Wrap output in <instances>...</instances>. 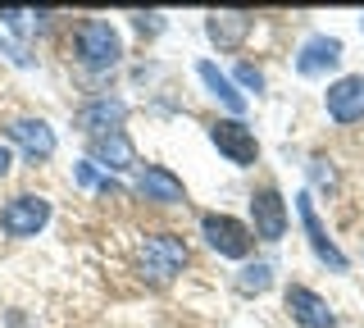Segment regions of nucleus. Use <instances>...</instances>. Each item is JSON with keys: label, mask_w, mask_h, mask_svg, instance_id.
Returning a JSON list of instances; mask_svg holds the SVG:
<instances>
[{"label": "nucleus", "mask_w": 364, "mask_h": 328, "mask_svg": "<svg viewBox=\"0 0 364 328\" xmlns=\"http://www.w3.org/2000/svg\"><path fill=\"white\" fill-rule=\"evenodd\" d=\"M73 60L91 73H109L123 60V37L109 18H82L73 32Z\"/></svg>", "instance_id": "obj_1"}, {"label": "nucleus", "mask_w": 364, "mask_h": 328, "mask_svg": "<svg viewBox=\"0 0 364 328\" xmlns=\"http://www.w3.org/2000/svg\"><path fill=\"white\" fill-rule=\"evenodd\" d=\"M136 269L151 282H173L187 269V242L178 233H151L136 251Z\"/></svg>", "instance_id": "obj_2"}, {"label": "nucleus", "mask_w": 364, "mask_h": 328, "mask_svg": "<svg viewBox=\"0 0 364 328\" xmlns=\"http://www.w3.org/2000/svg\"><path fill=\"white\" fill-rule=\"evenodd\" d=\"M200 237H205V246L219 251L223 260H246L250 246H255L250 223L232 219V214H200Z\"/></svg>", "instance_id": "obj_3"}, {"label": "nucleus", "mask_w": 364, "mask_h": 328, "mask_svg": "<svg viewBox=\"0 0 364 328\" xmlns=\"http://www.w3.org/2000/svg\"><path fill=\"white\" fill-rule=\"evenodd\" d=\"M210 142L219 146V155L228 164H237V169H250L259 160V137L242 119H214L210 123Z\"/></svg>", "instance_id": "obj_4"}, {"label": "nucleus", "mask_w": 364, "mask_h": 328, "mask_svg": "<svg viewBox=\"0 0 364 328\" xmlns=\"http://www.w3.org/2000/svg\"><path fill=\"white\" fill-rule=\"evenodd\" d=\"M46 223H50V201L46 196H32V191H23V196H9L5 206H0V228L5 237H37Z\"/></svg>", "instance_id": "obj_5"}, {"label": "nucleus", "mask_w": 364, "mask_h": 328, "mask_svg": "<svg viewBox=\"0 0 364 328\" xmlns=\"http://www.w3.org/2000/svg\"><path fill=\"white\" fill-rule=\"evenodd\" d=\"M250 233L259 242H282L287 237V201L278 187H259L250 196Z\"/></svg>", "instance_id": "obj_6"}, {"label": "nucleus", "mask_w": 364, "mask_h": 328, "mask_svg": "<svg viewBox=\"0 0 364 328\" xmlns=\"http://www.w3.org/2000/svg\"><path fill=\"white\" fill-rule=\"evenodd\" d=\"M296 214H301V223H305V237H310V251L323 260L328 269H333V274H346L350 269V260L341 255V246L333 242V237H328V228H323V219H318V210H314V196L310 191H301V196H296Z\"/></svg>", "instance_id": "obj_7"}, {"label": "nucleus", "mask_w": 364, "mask_h": 328, "mask_svg": "<svg viewBox=\"0 0 364 328\" xmlns=\"http://www.w3.org/2000/svg\"><path fill=\"white\" fill-rule=\"evenodd\" d=\"M323 110H328L333 123H341V128L360 123L364 119V73H346V78H337V83H328Z\"/></svg>", "instance_id": "obj_8"}, {"label": "nucleus", "mask_w": 364, "mask_h": 328, "mask_svg": "<svg viewBox=\"0 0 364 328\" xmlns=\"http://www.w3.org/2000/svg\"><path fill=\"white\" fill-rule=\"evenodd\" d=\"M123 119H128V105H123L119 96H91L87 105H77V115H73L77 132H87V142L105 137V132H119Z\"/></svg>", "instance_id": "obj_9"}, {"label": "nucleus", "mask_w": 364, "mask_h": 328, "mask_svg": "<svg viewBox=\"0 0 364 328\" xmlns=\"http://www.w3.org/2000/svg\"><path fill=\"white\" fill-rule=\"evenodd\" d=\"M282 305H287L291 324H301V328H337V314H333V305H328L323 297H318V292L301 287V282H291V287L282 292Z\"/></svg>", "instance_id": "obj_10"}, {"label": "nucleus", "mask_w": 364, "mask_h": 328, "mask_svg": "<svg viewBox=\"0 0 364 328\" xmlns=\"http://www.w3.org/2000/svg\"><path fill=\"white\" fill-rule=\"evenodd\" d=\"M136 196L141 201H155V206H182L187 201V187L173 169L164 164H141L136 169Z\"/></svg>", "instance_id": "obj_11"}, {"label": "nucleus", "mask_w": 364, "mask_h": 328, "mask_svg": "<svg viewBox=\"0 0 364 328\" xmlns=\"http://www.w3.org/2000/svg\"><path fill=\"white\" fill-rule=\"evenodd\" d=\"M87 160L91 164H100V169H109V174H128V169H141L136 164V146L128 132H105V137H91L87 142Z\"/></svg>", "instance_id": "obj_12"}, {"label": "nucleus", "mask_w": 364, "mask_h": 328, "mask_svg": "<svg viewBox=\"0 0 364 328\" xmlns=\"http://www.w3.org/2000/svg\"><path fill=\"white\" fill-rule=\"evenodd\" d=\"M205 32H210V41L219 51H242L246 37L255 32V14H246V9H214V14H205Z\"/></svg>", "instance_id": "obj_13"}, {"label": "nucleus", "mask_w": 364, "mask_h": 328, "mask_svg": "<svg viewBox=\"0 0 364 328\" xmlns=\"http://www.w3.org/2000/svg\"><path fill=\"white\" fill-rule=\"evenodd\" d=\"M341 55H346L341 37H328V32H318V37H310L301 51H296V73H301V78H328V73L341 64Z\"/></svg>", "instance_id": "obj_14"}, {"label": "nucleus", "mask_w": 364, "mask_h": 328, "mask_svg": "<svg viewBox=\"0 0 364 328\" xmlns=\"http://www.w3.org/2000/svg\"><path fill=\"white\" fill-rule=\"evenodd\" d=\"M5 137L23 146L28 164H41V160H50V155H55V146H60V142H55V128H50L46 119H14V123L5 128Z\"/></svg>", "instance_id": "obj_15"}, {"label": "nucleus", "mask_w": 364, "mask_h": 328, "mask_svg": "<svg viewBox=\"0 0 364 328\" xmlns=\"http://www.w3.org/2000/svg\"><path fill=\"white\" fill-rule=\"evenodd\" d=\"M196 73H200V83L210 87V96L219 100L223 110H232V119H242V115H246V96L237 92V83H232L228 73H219V64H214V60H200V64H196Z\"/></svg>", "instance_id": "obj_16"}, {"label": "nucleus", "mask_w": 364, "mask_h": 328, "mask_svg": "<svg viewBox=\"0 0 364 328\" xmlns=\"http://www.w3.org/2000/svg\"><path fill=\"white\" fill-rule=\"evenodd\" d=\"M273 287V265L269 260H255V265H246L242 274H237V292H269Z\"/></svg>", "instance_id": "obj_17"}, {"label": "nucleus", "mask_w": 364, "mask_h": 328, "mask_svg": "<svg viewBox=\"0 0 364 328\" xmlns=\"http://www.w3.org/2000/svg\"><path fill=\"white\" fill-rule=\"evenodd\" d=\"M310 178H314L318 191H337V169L328 164L323 155H314V160H310Z\"/></svg>", "instance_id": "obj_18"}, {"label": "nucleus", "mask_w": 364, "mask_h": 328, "mask_svg": "<svg viewBox=\"0 0 364 328\" xmlns=\"http://www.w3.org/2000/svg\"><path fill=\"white\" fill-rule=\"evenodd\" d=\"M237 83H242V87H246V92H255V96H259V92H264V73H259V69H255V64H246V60H242V64H237Z\"/></svg>", "instance_id": "obj_19"}, {"label": "nucleus", "mask_w": 364, "mask_h": 328, "mask_svg": "<svg viewBox=\"0 0 364 328\" xmlns=\"http://www.w3.org/2000/svg\"><path fill=\"white\" fill-rule=\"evenodd\" d=\"M132 28L141 32V37H155V32L164 28V14H132Z\"/></svg>", "instance_id": "obj_20"}, {"label": "nucleus", "mask_w": 364, "mask_h": 328, "mask_svg": "<svg viewBox=\"0 0 364 328\" xmlns=\"http://www.w3.org/2000/svg\"><path fill=\"white\" fill-rule=\"evenodd\" d=\"M77 183H82V187H96V183H100V178H96V164H91V160L77 164Z\"/></svg>", "instance_id": "obj_21"}, {"label": "nucleus", "mask_w": 364, "mask_h": 328, "mask_svg": "<svg viewBox=\"0 0 364 328\" xmlns=\"http://www.w3.org/2000/svg\"><path fill=\"white\" fill-rule=\"evenodd\" d=\"M9 169H14V155H9V146H0V178H5Z\"/></svg>", "instance_id": "obj_22"}, {"label": "nucleus", "mask_w": 364, "mask_h": 328, "mask_svg": "<svg viewBox=\"0 0 364 328\" xmlns=\"http://www.w3.org/2000/svg\"><path fill=\"white\" fill-rule=\"evenodd\" d=\"M360 28H364V14H360Z\"/></svg>", "instance_id": "obj_23"}]
</instances>
